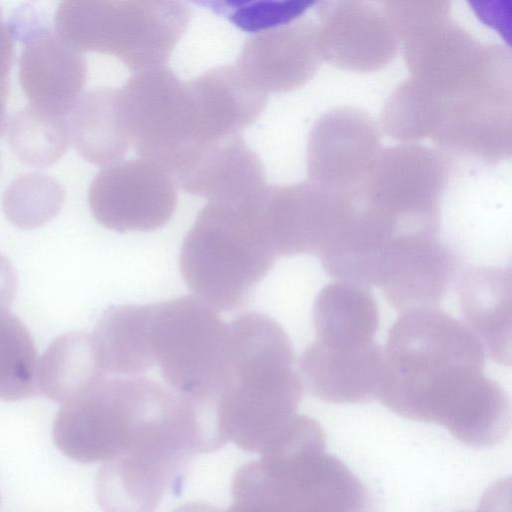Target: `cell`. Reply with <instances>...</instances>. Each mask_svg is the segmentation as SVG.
Masks as SVG:
<instances>
[{
  "mask_svg": "<svg viewBox=\"0 0 512 512\" xmlns=\"http://www.w3.org/2000/svg\"><path fill=\"white\" fill-rule=\"evenodd\" d=\"M224 370L213 409L223 445L263 453L292 424L302 395L292 342L275 319L247 312L227 323Z\"/></svg>",
  "mask_w": 512,
  "mask_h": 512,
  "instance_id": "6da1fadb",
  "label": "cell"
},
{
  "mask_svg": "<svg viewBox=\"0 0 512 512\" xmlns=\"http://www.w3.org/2000/svg\"><path fill=\"white\" fill-rule=\"evenodd\" d=\"M485 349L474 333L437 307L403 312L383 349L378 395L392 406L454 413L486 375Z\"/></svg>",
  "mask_w": 512,
  "mask_h": 512,
  "instance_id": "7a4b0ae2",
  "label": "cell"
},
{
  "mask_svg": "<svg viewBox=\"0 0 512 512\" xmlns=\"http://www.w3.org/2000/svg\"><path fill=\"white\" fill-rule=\"evenodd\" d=\"M267 188L240 200L209 201L184 238L182 278L215 310L244 306L278 258L265 213Z\"/></svg>",
  "mask_w": 512,
  "mask_h": 512,
  "instance_id": "3957f363",
  "label": "cell"
},
{
  "mask_svg": "<svg viewBox=\"0 0 512 512\" xmlns=\"http://www.w3.org/2000/svg\"><path fill=\"white\" fill-rule=\"evenodd\" d=\"M190 20L179 1L78 0L59 4L54 25L78 51L114 55L138 73L167 64Z\"/></svg>",
  "mask_w": 512,
  "mask_h": 512,
  "instance_id": "277c9868",
  "label": "cell"
},
{
  "mask_svg": "<svg viewBox=\"0 0 512 512\" xmlns=\"http://www.w3.org/2000/svg\"><path fill=\"white\" fill-rule=\"evenodd\" d=\"M202 425L194 406L177 400L155 413L129 450L103 463L96 499L103 512H155L201 453Z\"/></svg>",
  "mask_w": 512,
  "mask_h": 512,
  "instance_id": "5b68a950",
  "label": "cell"
},
{
  "mask_svg": "<svg viewBox=\"0 0 512 512\" xmlns=\"http://www.w3.org/2000/svg\"><path fill=\"white\" fill-rule=\"evenodd\" d=\"M227 323L196 296L155 302V364L167 386L197 405L213 408L221 384Z\"/></svg>",
  "mask_w": 512,
  "mask_h": 512,
  "instance_id": "8992f818",
  "label": "cell"
},
{
  "mask_svg": "<svg viewBox=\"0 0 512 512\" xmlns=\"http://www.w3.org/2000/svg\"><path fill=\"white\" fill-rule=\"evenodd\" d=\"M147 378L103 380L86 394L64 403L53 423V440L79 463H106L132 445L144 414Z\"/></svg>",
  "mask_w": 512,
  "mask_h": 512,
  "instance_id": "52a82bcc",
  "label": "cell"
},
{
  "mask_svg": "<svg viewBox=\"0 0 512 512\" xmlns=\"http://www.w3.org/2000/svg\"><path fill=\"white\" fill-rule=\"evenodd\" d=\"M118 93L137 155L174 176L191 148L186 82L164 66L136 73Z\"/></svg>",
  "mask_w": 512,
  "mask_h": 512,
  "instance_id": "ba28073f",
  "label": "cell"
},
{
  "mask_svg": "<svg viewBox=\"0 0 512 512\" xmlns=\"http://www.w3.org/2000/svg\"><path fill=\"white\" fill-rule=\"evenodd\" d=\"M400 42L411 77L443 95L477 88H511L509 51L500 45L481 44L450 17Z\"/></svg>",
  "mask_w": 512,
  "mask_h": 512,
  "instance_id": "9c48e42d",
  "label": "cell"
},
{
  "mask_svg": "<svg viewBox=\"0 0 512 512\" xmlns=\"http://www.w3.org/2000/svg\"><path fill=\"white\" fill-rule=\"evenodd\" d=\"M177 200L173 175L142 158L105 166L88 191L95 219L118 232H147L164 226L173 216Z\"/></svg>",
  "mask_w": 512,
  "mask_h": 512,
  "instance_id": "30bf717a",
  "label": "cell"
},
{
  "mask_svg": "<svg viewBox=\"0 0 512 512\" xmlns=\"http://www.w3.org/2000/svg\"><path fill=\"white\" fill-rule=\"evenodd\" d=\"M448 178L446 159L413 143L381 149L361 185L371 201L418 226L440 228V198Z\"/></svg>",
  "mask_w": 512,
  "mask_h": 512,
  "instance_id": "8fae6325",
  "label": "cell"
},
{
  "mask_svg": "<svg viewBox=\"0 0 512 512\" xmlns=\"http://www.w3.org/2000/svg\"><path fill=\"white\" fill-rule=\"evenodd\" d=\"M10 29L22 41L19 81L30 105L67 116L87 78L82 52L63 40L32 9L17 12Z\"/></svg>",
  "mask_w": 512,
  "mask_h": 512,
  "instance_id": "7c38bea8",
  "label": "cell"
},
{
  "mask_svg": "<svg viewBox=\"0 0 512 512\" xmlns=\"http://www.w3.org/2000/svg\"><path fill=\"white\" fill-rule=\"evenodd\" d=\"M380 132L366 112L339 107L313 125L307 142L309 181L332 192L360 187L381 151Z\"/></svg>",
  "mask_w": 512,
  "mask_h": 512,
  "instance_id": "4fadbf2b",
  "label": "cell"
},
{
  "mask_svg": "<svg viewBox=\"0 0 512 512\" xmlns=\"http://www.w3.org/2000/svg\"><path fill=\"white\" fill-rule=\"evenodd\" d=\"M325 1L317 8L323 60L351 71H375L396 55L399 39L382 3Z\"/></svg>",
  "mask_w": 512,
  "mask_h": 512,
  "instance_id": "5bb4252c",
  "label": "cell"
},
{
  "mask_svg": "<svg viewBox=\"0 0 512 512\" xmlns=\"http://www.w3.org/2000/svg\"><path fill=\"white\" fill-rule=\"evenodd\" d=\"M433 141L489 163L511 154V91L478 88L444 95Z\"/></svg>",
  "mask_w": 512,
  "mask_h": 512,
  "instance_id": "9a60e30c",
  "label": "cell"
},
{
  "mask_svg": "<svg viewBox=\"0 0 512 512\" xmlns=\"http://www.w3.org/2000/svg\"><path fill=\"white\" fill-rule=\"evenodd\" d=\"M322 61L318 23L301 19L248 39L236 68L254 89L281 93L309 81Z\"/></svg>",
  "mask_w": 512,
  "mask_h": 512,
  "instance_id": "2e32d148",
  "label": "cell"
},
{
  "mask_svg": "<svg viewBox=\"0 0 512 512\" xmlns=\"http://www.w3.org/2000/svg\"><path fill=\"white\" fill-rule=\"evenodd\" d=\"M192 160L207 146L240 134L262 113L267 94L251 87L236 66L214 67L186 81Z\"/></svg>",
  "mask_w": 512,
  "mask_h": 512,
  "instance_id": "e0dca14e",
  "label": "cell"
},
{
  "mask_svg": "<svg viewBox=\"0 0 512 512\" xmlns=\"http://www.w3.org/2000/svg\"><path fill=\"white\" fill-rule=\"evenodd\" d=\"M336 193L311 181L268 185L265 200L267 224L276 254L318 256L330 232Z\"/></svg>",
  "mask_w": 512,
  "mask_h": 512,
  "instance_id": "ac0fdd59",
  "label": "cell"
},
{
  "mask_svg": "<svg viewBox=\"0 0 512 512\" xmlns=\"http://www.w3.org/2000/svg\"><path fill=\"white\" fill-rule=\"evenodd\" d=\"M383 348L331 347L317 341L302 353L299 368L310 391L329 401H358L379 393Z\"/></svg>",
  "mask_w": 512,
  "mask_h": 512,
  "instance_id": "d6986e66",
  "label": "cell"
},
{
  "mask_svg": "<svg viewBox=\"0 0 512 512\" xmlns=\"http://www.w3.org/2000/svg\"><path fill=\"white\" fill-rule=\"evenodd\" d=\"M175 180L185 192L209 201L244 199L268 185L260 158L241 134L204 148Z\"/></svg>",
  "mask_w": 512,
  "mask_h": 512,
  "instance_id": "ffe728a7",
  "label": "cell"
},
{
  "mask_svg": "<svg viewBox=\"0 0 512 512\" xmlns=\"http://www.w3.org/2000/svg\"><path fill=\"white\" fill-rule=\"evenodd\" d=\"M459 301L468 328L489 356L511 363V272L499 267H473L464 272Z\"/></svg>",
  "mask_w": 512,
  "mask_h": 512,
  "instance_id": "44dd1931",
  "label": "cell"
},
{
  "mask_svg": "<svg viewBox=\"0 0 512 512\" xmlns=\"http://www.w3.org/2000/svg\"><path fill=\"white\" fill-rule=\"evenodd\" d=\"M154 303L109 307L91 336L100 367L118 377H138L155 364L152 326Z\"/></svg>",
  "mask_w": 512,
  "mask_h": 512,
  "instance_id": "7402d4cb",
  "label": "cell"
},
{
  "mask_svg": "<svg viewBox=\"0 0 512 512\" xmlns=\"http://www.w3.org/2000/svg\"><path fill=\"white\" fill-rule=\"evenodd\" d=\"M67 122L76 150L94 165L121 161L131 146L118 89L101 87L85 92L72 106Z\"/></svg>",
  "mask_w": 512,
  "mask_h": 512,
  "instance_id": "603a6c76",
  "label": "cell"
},
{
  "mask_svg": "<svg viewBox=\"0 0 512 512\" xmlns=\"http://www.w3.org/2000/svg\"><path fill=\"white\" fill-rule=\"evenodd\" d=\"M315 341L331 347L364 346L375 341L379 311L366 286L337 281L324 286L313 306Z\"/></svg>",
  "mask_w": 512,
  "mask_h": 512,
  "instance_id": "cb8c5ba5",
  "label": "cell"
},
{
  "mask_svg": "<svg viewBox=\"0 0 512 512\" xmlns=\"http://www.w3.org/2000/svg\"><path fill=\"white\" fill-rule=\"evenodd\" d=\"M105 376L91 336L84 332L57 336L37 366L39 392L62 404L86 394L105 380Z\"/></svg>",
  "mask_w": 512,
  "mask_h": 512,
  "instance_id": "d4e9b609",
  "label": "cell"
},
{
  "mask_svg": "<svg viewBox=\"0 0 512 512\" xmlns=\"http://www.w3.org/2000/svg\"><path fill=\"white\" fill-rule=\"evenodd\" d=\"M444 95L413 77L386 100L381 125L394 139L411 142L431 137L442 111Z\"/></svg>",
  "mask_w": 512,
  "mask_h": 512,
  "instance_id": "484cf974",
  "label": "cell"
},
{
  "mask_svg": "<svg viewBox=\"0 0 512 512\" xmlns=\"http://www.w3.org/2000/svg\"><path fill=\"white\" fill-rule=\"evenodd\" d=\"M8 141L22 163L34 167L49 166L58 161L68 148L67 116L28 105L10 119Z\"/></svg>",
  "mask_w": 512,
  "mask_h": 512,
  "instance_id": "4316f807",
  "label": "cell"
},
{
  "mask_svg": "<svg viewBox=\"0 0 512 512\" xmlns=\"http://www.w3.org/2000/svg\"><path fill=\"white\" fill-rule=\"evenodd\" d=\"M37 366L26 326L8 310H0V399L21 401L40 394Z\"/></svg>",
  "mask_w": 512,
  "mask_h": 512,
  "instance_id": "83f0119b",
  "label": "cell"
},
{
  "mask_svg": "<svg viewBox=\"0 0 512 512\" xmlns=\"http://www.w3.org/2000/svg\"><path fill=\"white\" fill-rule=\"evenodd\" d=\"M65 200L62 184L52 176L33 172L18 176L6 188L2 209L7 219L22 229L52 220Z\"/></svg>",
  "mask_w": 512,
  "mask_h": 512,
  "instance_id": "f1b7e54d",
  "label": "cell"
},
{
  "mask_svg": "<svg viewBox=\"0 0 512 512\" xmlns=\"http://www.w3.org/2000/svg\"><path fill=\"white\" fill-rule=\"evenodd\" d=\"M230 20L243 30L257 31L270 27H279L293 22L313 2L308 1H255L224 2Z\"/></svg>",
  "mask_w": 512,
  "mask_h": 512,
  "instance_id": "f546056e",
  "label": "cell"
},
{
  "mask_svg": "<svg viewBox=\"0 0 512 512\" xmlns=\"http://www.w3.org/2000/svg\"><path fill=\"white\" fill-rule=\"evenodd\" d=\"M381 3L399 41L433 22L450 17V4L447 1Z\"/></svg>",
  "mask_w": 512,
  "mask_h": 512,
  "instance_id": "4dcf8cb0",
  "label": "cell"
},
{
  "mask_svg": "<svg viewBox=\"0 0 512 512\" xmlns=\"http://www.w3.org/2000/svg\"><path fill=\"white\" fill-rule=\"evenodd\" d=\"M13 62V34L0 10V135L6 127L9 73Z\"/></svg>",
  "mask_w": 512,
  "mask_h": 512,
  "instance_id": "1f68e13d",
  "label": "cell"
},
{
  "mask_svg": "<svg viewBox=\"0 0 512 512\" xmlns=\"http://www.w3.org/2000/svg\"><path fill=\"white\" fill-rule=\"evenodd\" d=\"M16 291V271L8 258L0 253V310H7L11 306Z\"/></svg>",
  "mask_w": 512,
  "mask_h": 512,
  "instance_id": "d6a6232c",
  "label": "cell"
}]
</instances>
